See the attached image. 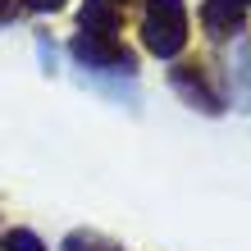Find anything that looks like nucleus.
<instances>
[{"instance_id":"obj_6","label":"nucleus","mask_w":251,"mask_h":251,"mask_svg":"<svg viewBox=\"0 0 251 251\" xmlns=\"http://www.w3.org/2000/svg\"><path fill=\"white\" fill-rule=\"evenodd\" d=\"M0 251H46V247H41L37 233H27V228H9V233H5V247H0Z\"/></svg>"},{"instance_id":"obj_4","label":"nucleus","mask_w":251,"mask_h":251,"mask_svg":"<svg viewBox=\"0 0 251 251\" xmlns=\"http://www.w3.org/2000/svg\"><path fill=\"white\" fill-rule=\"evenodd\" d=\"M169 78H174V87H178V92L187 96V105H201L205 114H219V110H224V105H219V96L210 92V87H205V78H201V73H192V69H174Z\"/></svg>"},{"instance_id":"obj_7","label":"nucleus","mask_w":251,"mask_h":251,"mask_svg":"<svg viewBox=\"0 0 251 251\" xmlns=\"http://www.w3.org/2000/svg\"><path fill=\"white\" fill-rule=\"evenodd\" d=\"M23 5H27V9H60L64 0H23Z\"/></svg>"},{"instance_id":"obj_10","label":"nucleus","mask_w":251,"mask_h":251,"mask_svg":"<svg viewBox=\"0 0 251 251\" xmlns=\"http://www.w3.org/2000/svg\"><path fill=\"white\" fill-rule=\"evenodd\" d=\"M238 5H247V0H238Z\"/></svg>"},{"instance_id":"obj_2","label":"nucleus","mask_w":251,"mask_h":251,"mask_svg":"<svg viewBox=\"0 0 251 251\" xmlns=\"http://www.w3.org/2000/svg\"><path fill=\"white\" fill-rule=\"evenodd\" d=\"M69 50H73V60L87 64V69H124L132 73L137 69V60H132V50L119 46L114 37H96V32H78L69 41Z\"/></svg>"},{"instance_id":"obj_5","label":"nucleus","mask_w":251,"mask_h":251,"mask_svg":"<svg viewBox=\"0 0 251 251\" xmlns=\"http://www.w3.org/2000/svg\"><path fill=\"white\" fill-rule=\"evenodd\" d=\"M64 251H124V247L110 242V238H96V233H69Z\"/></svg>"},{"instance_id":"obj_3","label":"nucleus","mask_w":251,"mask_h":251,"mask_svg":"<svg viewBox=\"0 0 251 251\" xmlns=\"http://www.w3.org/2000/svg\"><path fill=\"white\" fill-rule=\"evenodd\" d=\"M201 19H205V32H210V37H233V32H242L247 14H242L238 0H205Z\"/></svg>"},{"instance_id":"obj_1","label":"nucleus","mask_w":251,"mask_h":251,"mask_svg":"<svg viewBox=\"0 0 251 251\" xmlns=\"http://www.w3.org/2000/svg\"><path fill=\"white\" fill-rule=\"evenodd\" d=\"M142 37H146V50L160 55V60H174L187 41V14H183V0H151L146 5V19H142Z\"/></svg>"},{"instance_id":"obj_9","label":"nucleus","mask_w":251,"mask_h":251,"mask_svg":"<svg viewBox=\"0 0 251 251\" xmlns=\"http://www.w3.org/2000/svg\"><path fill=\"white\" fill-rule=\"evenodd\" d=\"M110 5H119V9H124V5H128V0H110Z\"/></svg>"},{"instance_id":"obj_8","label":"nucleus","mask_w":251,"mask_h":251,"mask_svg":"<svg viewBox=\"0 0 251 251\" xmlns=\"http://www.w3.org/2000/svg\"><path fill=\"white\" fill-rule=\"evenodd\" d=\"M9 14H14V0H0V23H5Z\"/></svg>"}]
</instances>
